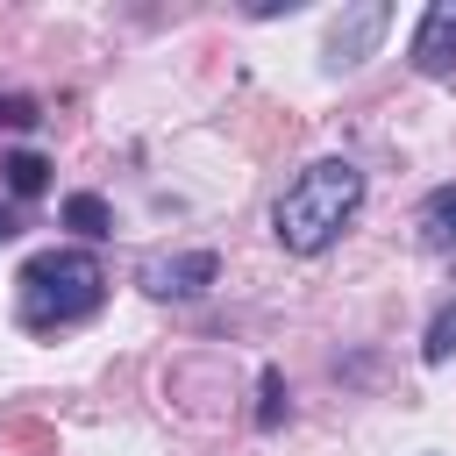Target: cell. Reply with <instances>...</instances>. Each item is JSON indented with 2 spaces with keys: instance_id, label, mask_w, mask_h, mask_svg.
I'll use <instances>...</instances> for the list:
<instances>
[{
  "instance_id": "obj_1",
  "label": "cell",
  "mask_w": 456,
  "mask_h": 456,
  "mask_svg": "<svg viewBox=\"0 0 456 456\" xmlns=\"http://www.w3.org/2000/svg\"><path fill=\"white\" fill-rule=\"evenodd\" d=\"M363 214V171L349 157H314L271 207V235L292 256H321L342 242V228Z\"/></svg>"
},
{
  "instance_id": "obj_2",
  "label": "cell",
  "mask_w": 456,
  "mask_h": 456,
  "mask_svg": "<svg viewBox=\"0 0 456 456\" xmlns=\"http://www.w3.org/2000/svg\"><path fill=\"white\" fill-rule=\"evenodd\" d=\"M107 306V271L93 249H36L21 271H14V321L28 335H57V328H78Z\"/></svg>"
},
{
  "instance_id": "obj_3",
  "label": "cell",
  "mask_w": 456,
  "mask_h": 456,
  "mask_svg": "<svg viewBox=\"0 0 456 456\" xmlns=\"http://www.w3.org/2000/svg\"><path fill=\"white\" fill-rule=\"evenodd\" d=\"M385 28H392V7H385V0H356V7H342V14L328 21L321 64H328V71H356V64L385 43Z\"/></svg>"
},
{
  "instance_id": "obj_4",
  "label": "cell",
  "mask_w": 456,
  "mask_h": 456,
  "mask_svg": "<svg viewBox=\"0 0 456 456\" xmlns=\"http://www.w3.org/2000/svg\"><path fill=\"white\" fill-rule=\"evenodd\" d=\"M214 278H221V256H214V249H171V256H142V271H135V285H142L150 299H200Z\"/></svg>"
},
{
  "instance_id": "obj_5",
  "label": "cell",
  "mask_w": 456,
  "mask_h": 456,
  "mask_svg": "<svg viewBox=\"0 0 456 456\" xmlns=\"http://www.w3.org/2000/svg\"><path fill=\"white\" fill-rule=\"evenodd\" d=\"M413 71L420 78H449L456 71V0H435L428 14H420V28H413Z\"/></svg>"
},
{
  "instance_id": "obj_6",
  "label": "cell",
  "mask_w": 456,
  "mask_h": 456,
  "mask_svg": "<svg viewBox=\"0 0 456 456\" xmlns=\"http://www.w3.org/2000/svg\"><path fill=\"white\" fill-rule=\"evenodd\" d=\"M413 242L420 249H456V185H435L413 214Z\"/></svg>"
},
{
  "instance_id": "obj_7",
  "label": "cell",
  "mask_w": 456,
  "mask_h": 456,
  "mask_svg": "<svg viewBox=\"0 0 456 456\" xmlns=\"http://www.w3.org/2000/svg\"><path fill=\"white\" fill-rule=\"evenodd\" d=\"M0 171H7V192H14V200H36V192L50 185V157H43V150H14Z\"/></svg>"
},
{
  "instance_id": "obj_8",
  "label": "cell",
  "mask_w": 456,
  "mask_h": 456,
  "mask_svg": "<svg viewBox=\"0 0 456 456\" xmlns=\"http://www.w3.org/2000/svg\"><path fill=\"white\" fill-rule=\"evenodd\" d=\"M64 221H71L86 242L114 235V214H107V200H100V192H71V200H64Z\"/></svg>"
},
{
  "instance_id": "obj_9",
  "label": "cell",
  "mask_w": 456,
  "mask_h": 456,
  "mask_svg": "<svg viewBox=\"0 0 456 456\" xmlns=\"http://www.w3.org/2000/svg\"><path fill=\"white\" fill-rule=\"evenodd\" d=\"M456 356V299L428 321V335H420V363H449Z\"/></svg>"
},
{
  "instance_id": "obj_10",
  "label": "cell",
  "mask_w": 456,
  "mask_h": 456,
  "mask_svg": "<svg viewBox=\"0 0 456 456\" xmlns=\"http://www.w3.org/2000/svg\"><path fill=\"white\" fill-rule=\"evenodd\" d=\"M278 420H285V378H278V370L264 363V370H256V428L271 435Z\"/></svg>"
},
{
  "instance_id": "obj_11",
  "label": "cell",
  "mask_w": 456,
  "mask_h": 456,
  "mask_svg": "<svg viewBox=\"0 0 456 456\" xmlns=\"http://www.w3.org/2000/svg\"><path fill=\"white\" fill-rule=\"evenodd\" d=\"M0 121H7V128H36V121H43V107H36L28 93H0Z\"/></svg>"
},
{
  "instance_id": "obj_12",
  "label": "cell",
  "mask_w": 456,
  "mask_h": 456,
  "mask_svg": "<svg viewBox=\"0 0 456 456\" xmlns=\"http://www.w3.org/2000/svg\"><path fill=\"white\" fill-rule=\"evenodd\" d=\"M21 235V207H0V242H14Z\"/></svg>"
}]
</instances>
